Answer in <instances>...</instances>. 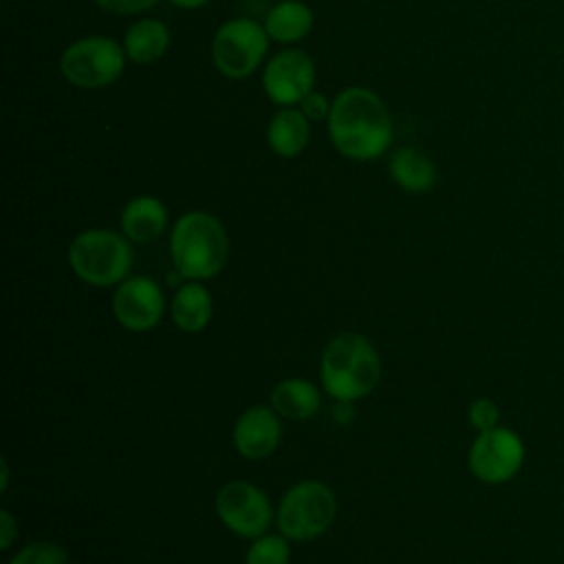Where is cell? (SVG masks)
<instances>
[{
	"instance_id": "6da1fadb",
	"label": "cell",
	"mask_w": 564,
	"mask_h": 564,
	"mask_svg": "<svg viewBox=\"0 0 564 564\" xmlns=\"http://www.w3.org/2000/svg\"><path fill=\"white\" fill-rule=\"evenodd\" d=\"M333 148L350 161L379 159L392 141V121L383 99L364 86L344 88L326 119Z\"/></svg>"
},
{
	"instance_id": "7a4b0ae2",
	"label": "cell",
	"mask_w": 564,
	"mask_h": 564,
	"mask_svg": "<svg viewBox=\"0 0 564 564\" xmlns=\"http://www.w3.org/2000/svg\"><path fill=\"white\" fill-rule=\"evenodd\" d=\"M170 256L183 278H214L229 258L227 231L216 216L207 212H187L172 227Z\"/></svg>"
},
{
	"instance_id": "3957f363",
	"label": "cell",
	"mask_w": 564,
	"mask_h": 564,
	"mask_svg": "<svg viewBox=\"0 0 564 564\" xmlns=\"http://www.w3.org/2000/svg\"><path fill=\"white\" fill-rule=\"evenodd\" d=\"M381 361L375 346L359 333H341L322 355V386L335 401H357L375 390Z\"/></svg>"
},
{
	"instance_id": "277c9868",
	"label": "cell",
	"mask_w": 564,
	"mask_h": 564,
	"mask_svg": "<svg viewBox=\"0 0 564 564\" xmlns=\"http://www.w3.org/2000/svg\"><path fill=\"white\" fill-rule=\"evenodd\" d=\"M68 264L86 284H121L132 269V247L128 238L112 229H86L73 238Z\"/></svg>"
},
{
	"instance_id": "5b68a950",
	"label": "cell",
	"mask_w": 564,
	"mask_h": 564,
	"mask_svg": "<svg viewBox=\"0 0 564 564\" xmlns=\"http://www.w3.org/2000/svg\"><path fill=\"white\" fill-rule=\"evenodd\" d=\"M126 66V51L106 35H88L70 42L62 57L59 70L64 79L84 90H95L117 82Z\"/></svg>"
},
{
	"instance_id": "8992f818",
	"label": "cell",
	"mask_w": 564,
	"mask_h": 564,
	"mask_svg": "<svg viewBox=\"0 0 564 564\" xmlns=\"http://www.w3.org/2000/svg\"><path fill=\"white\" fill-rule=\"evenodd\" d=\"M269 48L264 24L251 18H234L218 26L212 40V62L227 79H245L258 70Z\"/></svg>"
},
{
	"instance_id": "52a82bcc",
	"label": "cell",
	"mask_w": 564,
	"mask_h": 564,
	"mask_svg": "<svg viewBox=\"0 0 564 564\" xmlns=\"http://www.w3.org/2000/svg\"><path fill=\"white\" fill-rule=\"evenodd\" d=\"M335 513V494L319 480H302L284 494L278 527L289 540H313L333 524Z\"/></svg>"
},
{
	"instance_id": "ba28073f",
	"label": "cell",
	"mask_w": 564,
	"mask_h": 564,
	"mask_svg": "<svg viewBox=\"0 0 564 564\" xmlns=\"http://www.w3.org/2000/svg\"><path fill=\"white\" fill-rule=\"evenodd\" d=\"M216 513L227 529L242 538H260L271 524V502L247 480L227 482L216 496Z\"/></svg>"
},
{
	"instance_id": "9c48e42d",
	"label": "cell",
	"mask_w": 564,
	"mask_h": 564,
	"mask_svg": "<svg viewBox=\"0 0 564 564\" xmlns=\"http://www.w3.org/2000/svg\"><path fill=\"white\" fill-rule=\"evenodd\" d=\"M524 458L522 441L507 427L480 432L469 449L471 474L489 485H498L516 476Z\"/></svg>"
},
{
	"instance_id": "30bf717a",
	"label": "cell",
	"mask_w": 564,
	"mask_h": 564,
	"mask_svg": "<svg viewBox=\"0 0 564 564\" xmlns=\"http://www.w3.org/2000/svg\"><path fill=\"white\" fill-rule=\"evenodd\" d=\"M315 86V64L297 48L275 53L262 73V88L278 106L300 104Z\"/></svg>"
},
{
	"instance_id": "8fae6325",
	"label": "cell",
	"mask_w": 564,
	"mask_h": 564,
	"mask_svg": "<svg viewBox=\"0 0 564 564\" xmlns=\"http://www.w3.org/2000/svg\"><path fill=\"white\" fill-rule=\"evenodd\" d=\"M163 293L152 278L130 275L117 284L112 297V311L117 322L134 333L150 330L163 317Z\"/></svg>"
},
{
	"instance_id": "7c38bea8",
	"label": "cell",
	"mask_w": 564,
	"mask_h": 564,
	"mask_svg": "<svg viewBox=\"0 0 564 564\" xmlns=\"http://www.w3.org/2000/svg\"><path fill=\"white\" fill-rule=\"evenodd\" d=\"M278 416L280 414L275 410L262 408V405L245 410L234 427L236 449L251 460H260L273 454L282 436Z\"/></svg>"
},
{
	"instance_id": "4fadbf2b",
	"label": "cell",
	"mask_w": 564,
	"mask_h": 564,
	"mask_svg": "<svg viewBox=\"0 0 564 564\" xmlns=\"http://www.w3.org/2000/svg\"><path fill=\"white\" fill-rule=\"evenodd\" d=\"M311 137V121L300 108L282 106L267 126V143L282 159L297 156Z\"/></svg>"
},
{
	"instance_id": "5bb4252c",
	"label": "cell",
	"mask_w": 564,
	"mask_h": 564,
	"mask_svg": "<svg viewBox=\"0 0 564 564\" xmlns=\"http://www.w3.org/2000/svg\"><path fill=\"white\" fill-rule=\"evenodd\" d=\"M165 225V205L154 196H137L121 209V229L132 242H152L163 234Z\"/></svg>"
},
{
	"instance_id": "9a60e30c",
	"label": "cell",
	"mask_w": 564,
	"mask_h": 564,
	"mask_svg": "<svg viewBox=\"0 0 564 564\" xmlns=\"http://www.w3.org/2000/svg\"><path fill=\"white\" fill-rule=\"evenodd\" d=\"M388 170H390L392 181L401 189L412 192V194L430 192L436 185V178H438L434 161L425 152H421L416 148H401V150H397L390 156Z\"/></svg>"
},
{
	"instance_id": "2e32d148",
	"label": "cell",
	"mask_w": 564,
	"mask_h": 564,
	"mask_svg": "<svg viewBox=\"0 0 564 564\" xmlns=\"http://www.w3.org/2000/svg\"><path fill=\"white\" fill-rule=\"evenodd\" d=\"M313 29V11L302 0H280L264 15L269 40L291 44L306 37Z\"/></svg>"
},
{
	"instance_id": "e0dca14e",
	"label": "cell",
	"mask_w": 564,
	"mask_h": 564,
	"mask_svg": "<svg viewBox=\"0 0 564 564\" xmlns=\"http://www.w3.org/2000/svg\"><path fill=\"white\" fill-rule=\"evenodd\" d=\"M170 46V29L161 20L143 18L128 26L123 35L126 57L134 64H152L165 55Z\"/></svg>"
},
{
	"instance_id": "ac0fdd59",
	"label": "cell",
	"mask_w": 564,
	"mask_h": 564,
	"mask_svg": "<svg viewBox=\"0 0 564 564\" xmlns=\"http://www.w3.org/2000/svg\"><path fill=\"white\" fill-rule=\"evenodd\" d=\"M271 405L284 419H311L319 408V390L308 379H284L273 388Z\"/></svg>"
},
{
	"instance_id": "d6986e66",
	"label": "cell",
	"mask_w": 564,
	"mask_h": 564,
	"mask_svg": "<svg viewBox=\"0 0 564 564\" xmlns=\"http://www.w3.org/2000/svg\"><path fill=\"white\" fill-rule=\"evenodd\" d=\"M172 319L185 333L203 330L212 319V295L196 280L183 284L172 300Z\"/></svg>"
},
{
	"instance_id": "ffe728a7",
	"label": "cell",
	"mask_w": 564,
	"mask_h": 564,
	"mask_svg": "<svg viewBox=\"0 0 564 564\" xmlns=\"http://www.w3.org/2000/svg\"><path fill=\"white\" fill-rule=\"evenodd\" d=\"M289 538L260 535L247 551V564H289Z\"/></svg>"
},
{
	"instance_id": "44dd1931",
	"label": "cell",
	"mask_w": 564,
	"mask_h": 564,
	"mask_svg": "<svg viewBox=\"0 0 564 564\" xmlns=\"http://www.w3.org/2000/svg\"><path fill=\"white\" fill-rule=\"evenodd\" d=\"M9 564H70V560L59 544L48 540H37L24 546L18 555H13Z\"/></svg>"
},
{
	"instance_id": "7402d4cb",
	"label": "cell",
	"mask_w": 564,
	"mask_h": 564,
	"mask_svg": "<svg viewBox=\"0 0 564 564\" xmlns=\"http://www.w3.org/2000/svg\"><path fill=\"white\" fill-rule=\"evenodd\" d=\"M469 421L480 432H487V430L496 427V423H498V408H496V403L489 401V399L474 401L471 408H469Z\"/></svg>"
},
{
	"instance_id": "603a6c76",
	"label": "cell",
	"mask_w": 564,
	"mask_h": 564,
	"mask_svg": "<svg viewBox=\"0 0 564 564\" xmlns=\"http://www.w3.org/2000/svg\"><path fill=\"white\" fill-rule=\"evenodd\" d=\"M159 0H95L99 9L112 15H134L141 11H148L156 4Z\"/></svg>"
},
{
	"instance_id": "cb8c5ba5",
	"label": "cell",
	"mask_w": 564,
	"mask_h": 564,
	"mask_svg": "<svg viewBox=\"0 0 564 564\" xmlns=\"http://www.w3.org/2000/svg\"><path fill=\"white\" fill-rule=\"evenodd\" d=\"M330 104L322 93L311 90L302 101H300V110L304 112V117L308 121H319V119H328L330 115Z\"/></svg>"
},
{
	"instance_id": "d4e9b609",
	"label": "cell",
	"mask_w": 564,
	"mask_h": 564,
	"mask_svg": "<svg viewBox=\"0 0 564 564\" xmlns=\"http://www.w3.org/2000/svg\"><path fill=\"white\" fill-rule=\"evenodd\" d=\"M18 535V522L9 511H0V549H9Z\"/></svg>"
},
{
	"instance_id": "484cf974",
	"label": "cell",
	"mask_w": 564,
	"mask_h": 564,
	"mask_svg": "<svg viewBox=\"0 0 564 564\" xmlns=\"http://www.w3.org/2000/svg\"><path fill=\"white\" fill-rule=\"evenodd\" d=\"M350 403H352V401H337V403H335V408H333V419H335L337 423L346 425V423L352 421L355 410H352Z\"/></svg>"
},
{
	"instance_id": "4316f807",
	"label": "cell",
	"mask_w": 564,
	"mask_h": 564,
	"mask_svg": "<svg viewBox=\"0 0 564 564\" xmlns=\"http://www.w3.org/2000/svg\"><path fill=\"white\" fill-rule=\"evenodd\" d=\"M174 7L178 9H200L205 7L209 0H170Z\"/></svg>"
},
{
	"instance_id": "83f0119b",
	"label": "cell",
	"mask_w": 564,
	"mask_h": 564,
	"mask_svg": "<svg viewBox=\"0 0 564 564\" xmlns=\"http://www.w3.org/2000/svg\"><path fill=\"white\" fill-rule=\"evenodd\" d=\"M0 469H2V480H0V489L4 491V489H7V478H9V469H7V463H4V460L0 463Z\"/></svg>"
}]
</instances>
